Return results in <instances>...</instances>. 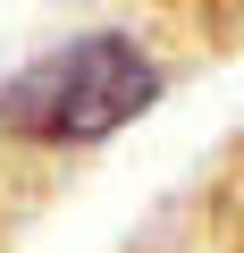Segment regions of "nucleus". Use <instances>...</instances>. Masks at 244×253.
Returning <instances> with one entry per match:
<instances>
[{"label":"nucleus","mask_w":244,"mask_h":253,"mask_svg":"<svg viewBox=\"0 0 244 253\" xmlns=\"http://www.w3.org/2000/svg\"><path fill=\"white\" fill-rule=\"evenodd\" d=\"M169 68L127 34H76L17 76H0V135L17 144H101L160 101Z\"/></svg>","instance_id":"nucleus-1"},{"label":"nucleus","mask_w":244,"mask_h":253,"mask_svg":"<svg viewBox=\"0 0 244 253\" xmlns=\"http://www.w3.org/2000/svg\"><path fill=\"white\" fill-rule=\"evenodd\" d=\"M227 9H244V0H227Z\"/></svg>","instance_id":"nucleus-2"}]
</instances>
